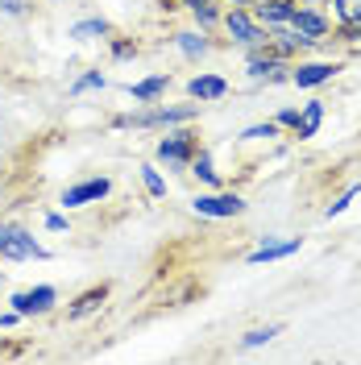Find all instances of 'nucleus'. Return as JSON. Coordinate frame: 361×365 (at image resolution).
Instances as JSON below:
<instances>
[{
    "mask_svg": "<svg viewBox=\"0 0 361 365\" xmlns=\"http://www.w3.org/2000/svg\"><path fill=\"white\" fill-rule=\"evenodd\" d=\"M200 116V104H146L141 113H125L113 120V129H175V125H191Z\"/></svg>",
    "mask_w": 361,
    "mask_h": 365,
    "instance_id": "f257e3e1",
    "label": "nucleus"
},
{
    "mask_svg": "<svg viewBox=\"0 0 361 365\" xmlns=\"http://www.w3.org/2000/svg\"><path fill=\"white\" fill-rule=\"evenodd\" d=\"M0 257L4 262H46L50 250L25 225H13V220L0 216Z\"/></svg>",
    "mask_w": 361,
    "mask_h": 365,
    "instance_id": "f03ea898",
    "label": "nucleus"
},
{
    "mask_svg": "<svg viewBox=\"0 0 361 365\" xmlns=\"http://www.w3.org/2000/svg\"><path fill=\"white\" fill-rule=\"evenodd\" d=\"M220 29H225L233 46H241V50H262V46H270V34H266V25L253 17V9H225L220 13Z\"/></svg>",
    "mask_w": 361,
    "mask_h": 365,
    "instance_id": "7ed1b4c3",
    "label": "nucleus"
},
{
    "mask_svg": "<svg viewBox=\"0 0 361 365\" xmlns=\"http://www.w3.org/2000/svg\"><path fill=\"white\" fill-rule=\"evenodd\" d=\"M195 150H200V137L191 133V125H175V129H166V137H158L154 158L175 166V170H187V162H191Z\"/></svg>",
    "mask_w": 361,
    "mask_h": 365,
    "instance_id": "20e7f679",
    "label": "nucleus"
},
{
    "mask_svg": "<svg viewBox=\"0 0 361 365\" xmlns=\"http://www.w3.org/2000/svg\"><path fill=\"white\" fill-rule=\"evenodd\" d=\"M191 212L203 216V220H233V216H241V212H245V200H241L237 191L212 187V191H200V195L191 200Z\"/></svg>",
    "mask_w": 361,
    "mask_h": 365,
    "instance_id": "39448f33",
    "label": "nucleus"
},
{
    "mask_svg": "<svg viewBox=\"0 0 361 365\" xmlns=\"http://www.w3.org/2000/svg\"><path fill=\"white\" fill-rule=\"evenodd\" d=\"M245 71L253 83H291V63L278 58L270 46L262 50H245Z\"/></svg>",
    "mask_w": 361,
    "mask_h": 365,
    "instance_id": "423d86ee",
    "label": "nucleus"
},
{
    "mask_svg": "<svg viewBox=\"0 0 361 365\" xmlns=\"http://www.w3.org/2000/svg\"><path fill=\"white\" fill-rule=\"evenodd\" d=\"M340 75V63L337 58H295L291 63V83L303 91L312 88H324V83H332Z\"/></svg>",
    "mask_w": 361,
    "mask_h": 365,
    "instance_id": "0eeeda50",
    "label": "nucleus"
},
{
    "mask_svg": "<svg viewBox=\"0 0 361 365\" xmlns=\"http://www.w3.org/2000/svg\"><path fill=\"white\" fill-rule=\"evenodd\" d=\"M108 195H113V179H108V175H88V179L71 182L67 191H63V207H67V212L91 207V204H100V200H108Z\"/></svg>",
    "mask_w": 361,
    "mask_h": 365,
    "instance_id": "6e6552de",
    "label": "nucleus"
},
{
    "mask_svg": "<svg viewBox=\"0 0 361 365\" xmlns=\"http://www.w3.org/2000/svg\"><path fill=\"white\" fill-rule=\"evenodd\" d=\"M54 303H59V291H54L50 282H42V287H29V291H13V295H9V307H13L21 319L50 316V312H54Z\"/></svg>",
    "mask_w": 361,
    "mask_h": 365,
    "instance_id": "1a4fd4ad",
    "label": "nucleus"
},
{
    "mask_svg": "<svg viewBox=\"0 0 361 365\" xmlns=\"http://www.w3.org/2000/svg\"><path fill=\"white\" fill-rule=\"evenodd\" d=\"M295 29L320 46V42H328V38H332V17H328V9L299 4V9H295Z\"/></svg>",
    "mask_w": 361,
    "mask_h": 365,
    "instance_id": "9d476101",
    "label": "nucleus"
},
{
    "mask_svg": "<svg viewBox=\"0 0 361 365\" xmlns=\"http://www.w3.org/2000/svg\"><path fill=\"white\" fill-rule=\"evenodd\" d=\"M295 0H258L253 4V17L266 25V34H274V29H291L295 25Z\"/></svg>",
    "mask_w": 361,
    "mask_h": 365,
    "instance_id": "9b49d317",
    "label": "nucleus"
},
{
    "mask_svg": "<svg viewBox=\"0 0 361 365\" xmlns=\"http://www.w3.org/2000/svg\"><path fill=\"white\" fill-rule=\"evenodd\" d=\"M187 96H191L195 104H216V100L228 96V79L225 75H212V71H200V75L187 79Z\"/></svg>",
    "mask_w": 361,
    "mask_h": 365,
    "instance_id": "f8f14e48",
    "label": "nucleus"
},
{
    "mask_svg": "<svg viewBox=\"0 0 361 365\" xmlns=\"http://www.w3.org/2000/svg\"><path fill=\"white\" fill-rule=\"evenodd\" d=\"M108 295H113V291H108L104 282H100V287H88V291H79V295L67 303V319H75V324H79V319L96 316V312L108 303Z\"/></svg>",
    "mask_w": 361,
    "mask_h": 365,
    "instance_id": "ddd939ff",
    "label": "nucleus"
},
{
    "mask_svg": "<svg viewBox=\"0 0 361 365\" xmlns=\"http://www.w3.org/2000/svg\"><path fill=\"white\" fill-rule=\"evenodd\" d=\"M312 38H303V34H299V29H274L270 34V50L274 54H278V58H287V63H295V58H299V54H303V50H312Z\"/></svg>",
    "mask_w": 361,
    "mask_h": 365,
    "instance_id": "4468645a",
    "label": "nucleus"
},
{
    "mask_svg": "<svg viewBox=\"0 0 361 365\" xmlns=\"http://www.w3.org/2000/svg\"><path fill=\"white\" fill-rule=\"evenodd\" d=\"M303 250V237H287V241H262L258 250L249 253L245 262L249 266H266V262H283V257H291V253Z\"/></svg>",
    "mask_w": 361,
    "mask_h": 365,
    "instance_id": "2eb2a0df",
    "label": "nucleus"
},
{
    "mask_svg": "<svg viewBox=\"0 0 361 365\" xmlns=\"http://www.w3.org/2000/svg\"><path fill=\"white\" fill-rule=\"evenodd\" d=\"M324 116H328V104L324 100H307V104H299V120H295L291 133L299 141H312L320 133V125H324Z\"/></svg>",
    "mask_w": 361,
    "mask_h": 365,
    "instance_id": "dca6fc26",
    "label": "nucleus"
},
{
    "mask_svg": "<svg viewBox=\"0 0 361 365\" xmlns=\"http://www.w3.org/2000/svg\"><path fill=\"white\" fill-rule=\"evenodd\" d=\"M171 42H175V50H179L187 63H200V58L212 54V42H208V34H203V29H179Z\"/></svg>",
    "mask_w": 361,
    "mask_h": 365,
    "instance_id": "f3484780",
    "label": "nucleus"
},
{
    "mask_svg": "<svg viewBox=\"0 0 361 365\" xmlns=\"http://www.w3.org/2000/svg\"><path fill=\"white\" fill-rule=\"evenodd\" d=\"M166 88H171V75H166V71H158V75H146V79L129 83V96H133L137 104H154V100H162V96H166Z\"/></svg>",
    "mask_w": 361,
    "mask_h": 365,
    "instance_id": "a211bd4d",
    "label": "nucleus"
},
{
    "mask_svg": "<svg viewBox=\"0 0 361 365\" xmlns=\"http://www.w3.org/2000/svg\"><path fill=\"white\" fill-rule=\"evenodd\" d=\"M179 4L187 9V13H191V17H195V25H200L203 34L220 29V13H225V9H220L216 0H179Z\"/></svg>",
    "mask_w": 361,
    "mask_h": 365,
    "instance_id": "6ab92c4d",
    "label": "nucleus"
},
{
    "mask_svg": "<svg viewBox=\"0 0 361 365\" xmlns=\"http://www.w3.org/2000/svg\"><path fill=\"white\" fill-rule=\"evenodd\" d=\"M71 38H75V42H96V38L108 42V38H113V21H108V17H83V21L71 25Z\"/></svg>",
    "mask_w": 361,
    "mask_h": 365,
    "instance_id": "aec40b11",
    "label": "nucleus"
},
{
    "mask_svg": "<svg viewBox=\"0 0 361 365\" xmlns=\"http://www.w3.org/2000/svg\"><path fill=\"white\" fill-rule=\"evenodd\" d=\"M187 170H191L203 187H220V170H216V162H212V154H208V150H195V154H191V162H187Z\"/></svg>",
    "mask_w": 361,
    "mask_h": 365,
    "instance_id": "412c9836",
    "label": "nucleus"
},
{
    "mask_svg": "<svg viewBox=\"0 0 361 365\" xmlns=\"http://www.w3.org/2000/svg\"><path fill=\"white\" fill-rule=\"evenodd\" d=\"M328 17H332V25H357L361 21V0H332V4H328Z\"/></svg>",
    "mask_w": 361,
    "mask_h": 365,
    "instance_id": "4be33fe9",
    "label": "nucleus"
},
{
    "mask_svg": "<svg viewBox=\"0 0 361 365\" xmlns=\"http://www.w3.org/2000/svg\"><path fill=\"white\" fill-rule=\"evenodd\" d=\"M141 187H146V195L150 200H166V179H162V170L154 162H146L141 166Z\"/></svg>",
    "mask_w": 361,
    "mask_h": 365,
    "instance_id": "5701e85b",
    "label": "nucleus"
},
{
    "mask_svg": "<svg viewBox=\"0 0 361 365\" xmlns=\"http://www.w3.org/2000/svg\"><path fill=\"white\" fill-rule=\"evenodd\" d=\"M137 50H141V46H137V38H125V34H113V38H108V54H113L116 63H129V58H137Z\"/></svg>",
    "mask_w": 361,
    "mask_h": 365,
    "instance_id": "b1692460",
    "label": "nucleus"
},
{
    "mask_svg": "<svg viewBox=\"0 0 361 365\" xmlns=\"http://www.w3.org/2000/svg\"><path fill=\"white\" fill-rule=\"evenodd\" d=\"M104 88H108L104 71H83V75L71 83V96H83V91H104Z\"/></svg>",
    "mask_w": 361,
    "mask_h": 365,
    "instance_id": "393cba45",
    "label": "nucleus"
},
{
    "mask_svg": "<svg viewBox=\"0 0 361 365\" xmlns=\"http://www.w3.org/2000/svg\"><path fill=\"white\" fill-rule=\"evenodd\" d=\"M283 328L278 324H266V328H249L245 336H241V349H262V344H270Z\"/></svg>",
    "mask_w": 361,
    "mask_h": 365,
    "instance_id": "a878e982",
    "label": "nucleus"
},
{
    "mask_svg": "<svg viewBox=\"0 0 361 365\" xmlns=\"http://www.w3.org/2000/svg\"><path fill=\"white\" fill-rule=\"evenodd\" d=\"M361 195V182H349V187H345V191H340L337 200H332V204L324 207V216H340V212H345V207L353 204V200H357Z\"/></svg>",
    "mask_w": 361,
    "mask_h": 365,
    "instance_id": "bb28decb",
    "label": "nucleus"
},
{
    "mask_svg": "<svg viewBox=\"0 0 361 365\" xmlns=\"http://www.w3.org/2000/svg\"><path fill=\"white\" fill-rule=\"evenodd\" d=\"M283 133L274 120H266V125H249L245 133H241V141H274V137Z\"/></svg>",
    "mask_w": 361,
    "mask_h": 365,
    "instance_id": "cd10ccee",
    "label": "nucleus"
},
{
    "mask_svg": "<svg viewBox=\"0 0 361 365\" xmlns=\"http://www.w3.org/2000/svg\"><path fill=\"white\" fill-rule=\"evenodd\" d=\"M38 9V0H0V13L4 17H29Z\"/></svg>",
    "mask_w": 361,
    "mask_h": 365,
    "instance_id": "c85d7f7f",
    "label": "nucleus"
},
{
    "mask_svg": "<svg viewBox=\"0 0 361 365\" xmlns=\"http://www.w3.org/2000/svg\"><path fill=\"white\" fill-rule=\"evenodd\" d=\"M46 232H71V220L63 216V212H46Z\"/></svg>",
    "mask_w": 361,
    "mask_h": 365,
    "instance_id": "c756f323",
    "label": "nucleus"
},
{
    "mask_svg": "<svg viewBox=\"0 0 361 365\" xmlns=\"http://www.w3.org/2000/svg\"><path fill=\"white\" fill-rule=\"evenodd\" d=\"M295 120H299V108H283V113L274 116V125H278V129H295Z\"/></svg>",
    "mask_w": 361,
    "mask_h": 365,
    "instance_id": "7c9ffc66",
    "label": "nucleus"
},
{
    "mask_svg": "<svg viewBox=\"0 0 361 365\" xmlns=\"http://www.w3.org/2000/svg\"><path fill=\"white\" fill-rule=\"evenodd\" d=\"M13 324H21V316L9 307V312H0V328H13Z\"/></svg>",
    "mask_w": 361,
    "mask_h": 365,
    "instance_id": "2f4dec72",
    "label": "nucleus"
},
{
    "mask_svg": "<svg viewBox=\"0 0 361 365\" xmlns=\"http://www.w3.org/2000/svg\"><path fill=\"white\" fill-rule=\"evenodd\" d=\"M228 9H253V4H258V0H225Z\"/></svg>",
    "mask_w": 361,
    "mask_h": 365,
    "instance_id": "473e14b6",
    "label": "nucleus"
},
{
    "mask_svg": "<svg viewBox=\"0 0 361 365\" xmlns=\"http://www.w3.org/2000/svg\"><path fill=\"white\" fill-rule=\"evenodd\" d=\"M295 4H316V9H328L332 0H295Z\"/></svg>",
    "mask_w": 361,
    "mask_h": 365,
    "instance_id": "72a5a7b5",
    "label": "nucleus"
},
{
    "mask_svg": "<svg viewBox=\"0 0 361 365\" xmlns=\"http://www.w3.org/2000/svg\"><path fill=\"white\" fill-rule=\"evenodd\" d=\"M0 200H4V179H0Z\"/></svg>",
    "mask_w": 361,
    "mask_h": 365,
    "instance_id": "f704fd0d",
    "label": "nucleus"
},
{
    "mask_svg": "<svg viewBox=\"0 0 361 365\" xmlns=\"http://www.w3.org/2000/svg\"><path fill=\"white\" fill-rule=\"evenodd\" d=\"M50 4H67V0H50Z\"/></svg>",
    "mask_w": 361,
    "mask_h": 365,
    "instance_id": "c9c22d12",
    "label": "nucleus"
}]
</instances>
